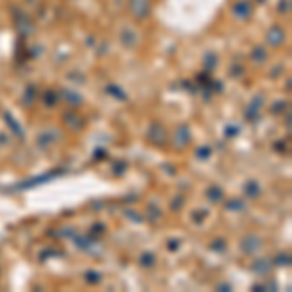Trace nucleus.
Returning a JSON list of instances; mask_svg holds the SVG:
<instances>
[{
  "label": "nucleus",
  "mask_w": 292,
  "mask_h": 292,
  "mask_svg": "<svg viewBox=\"0 0 292 292\" xmlns=\"http://www.w3.org/2000/svg\"><path fill=\"white\" fill-rule=\"evenodd\" d=\"M283 37H285V35H283V31H281L279 27H275V29H271V33H269V39H275V41H273L275 45H279V43L283 41Z\"/></svg>",
  "instance_id": "f257e3e1"
}]
</instances>
